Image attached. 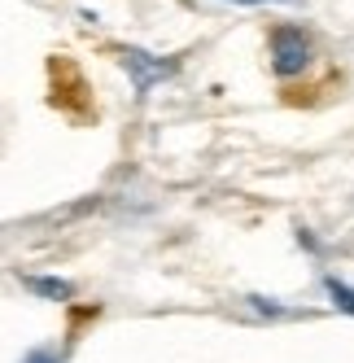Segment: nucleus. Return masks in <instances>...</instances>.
<instances>
[{"label":"nucleus","mask_w":354,"mask_h":363,"mask_svg":"<svg viewBox=\"0 0 354 363\" xmlns=\"http://www.w3.org/2000/svg\"><path fill=\"white\" fill-rule=\"evenodd\" d=\"M311 66V40L302 27H275L271 31V70L280 79H297Z\"/></svg>","instance_id":"f257e3e1"},{"label":"nucleus","mask_w":354,"mask_h":363,"mask_svg":"<svg viewBox=\"0 0 354 363\" xmlns=\"http://www.w3.org/2000/svg\"><path fill=\"white\" fill-rule=\"evenodd\" d=\"M122 66L132 70V84H136V92L144 96L154 84H162V79H171L175 70H180V62L175 57H149V53H140V48H122Z\"/></svg>","instance_id":"f03ea898"},{"label":"nucleus","mask_w":354,"mask_h":363,"mask_svg":"<svg viewBox=\"0 0 354 363\" xmlns=\"http://www.w3.org/2000/svg\"><path fill=\"white\" fill-rule=\"evenodd\" d=\"M27 289L40 294V298H57V302H66L74 294L70 280H57V276H27Z\"/></svg>","instance_id":"7ed1b4c3"},{"label":"nucleus","mask_w":354,"mask_h":363,"mask_svg":"<svg viewBox=\"0 0 354 363\" xmlns=\"http://www.w3.org/2000/svg\"><path fill=\"white\" fill-rule=\"evenodd\" d=\"M324 289H328V298H333V306H337V311L354 315V289H350L346 280H337V276H324Z\"/></svg>","instance_id":"20e7f679"},{"label":"nucleus","mask_w":354,"mask_h":363,"mask_svg":"<svg viewBox=\"0 0 354 363\" xmlns=\"http://www.w3.org/2000/svg\"><path fill=\"white\" fill-rule=\"evenodd\" d=\"M27 363H57V354H53V350H31Z\"/></svg>","instance_id":"39448f33"},{"label":"nucleus","mask_w":354,"mask_h":363,"mask_svg":"<svg viewBox=\"0 0 354 363\" xmlns=\"http://www.w3.org/2000/svg\"><path fill=\"white\" fill-rule=\"evenodd\" d=\"M232 5H293V0H232Z\"/></svg>","instance_id":"423d86ee"}]
</instances>
